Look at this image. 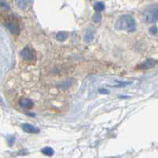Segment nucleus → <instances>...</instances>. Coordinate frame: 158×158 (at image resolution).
Listing matches in <instances>:
<instances>
[{
  "instance_id": "f257e3e1",
  "label": "nucleus",
  "mask_w": 158,
  "mask_h": 158,
  "mask_svg": "<svg viewBox=\"0 0 158 158\" xmlns=\"http://www.w3.org/2000/svg\"><path fill=\"white\" fill-rule=\"evenodd\" d=\"M117 29L119 30L133 32L136 29V22L131 15H123L118 18L116 23Z\"/></svg>"
},
{
  "instance_id": "f03ea898",
  "label": "nucleus",
  "mask_w": 158,
  "mask_h": 158,
  "mask_svg": "<svg viewBox=\"0 0 158 158\" xmlns=\"http://www.w3.org/2000/svg\"><path fill=\"white\" fill-rule=\"evenodd\" d=\"M143 18L148 23H155L158 21V5L148 6L143 11Z\"/></svg>"
},
{
  "instance_id": "7ed1b4c3",
  "label": "nucleus",
  "mask_w": 158,
  "mask_h": 158,
  "mask_svg": "<svg viewBox=\"0 0 158 158\" xmlns=\"http://www.w3.org/2000/svg\"><path fill=\"white\" fill-rule=\"evenodd\" d=\"M21 56H22V59H24L25 60L30 61V60H32V59H33L34 55H33L32 51L29 48L26 47L21 52Z\"/></svg>"
},
{
  "instance_id": "20e7f679",
  "label": "nucleus",
  "mask_w": 158,
  "mask_h": 158,
  "mask_svg": "<svg viewBox=\"0 0 158 158\" xmlns=\"http://www.w3.org/2000/svg\"><path fill=\"white\" fill-rule=\"evenodd\" d=\"M22 128L25 132L29 134H37L39 133V129L36 127L32 126L29 123H23L22 124Z\"/></svg>"
},
{
  "instance_id": "39448f33",
  "label": "nucleus",
  "mask_w": 158,
  "mask_h": 158,
  "mask_svg": "<svg viewBox=\"0 0 158 158\" xmlns=\"http://www.w3.org/2000/svg\"><path fill=\"white\" fill-rule=\"evenodd\" d=\"M6 26L7 27V29L10 31L11 33L13 34H18L20 32L19 25L15 22H9L6 24Z\"/></svg>"
},
{
  "instance_id": "423d86ee",
  "label": "nucleus",
  "mask_w": 158,
  "mask_h": 158,
  "mask_svg": "<svg viewBox=\"0 0 158 158\" xmlns=\"http://www.w3.org/2000/svg\"><path fill=\"white\" fill-rule=\"evenodd\" d=\"M19 105L22 108L30 109L33 107V102L28 98H22L19 101Z\"/></svg>"
},
{
  "instance_id": "0eeeda50",
  "label": "nucleus",
  "mask_w": 158,
  "mask_h": 158,
  "mask_svg": "<svg viewBox=\"0 0 158 158\" xmlns=\"http://www.w3.org/2000/svg\"><path fill=\"white\" fill-rule=\"evenodd\" d=\"M156 60H154V59H148V60H146L145 63H143L142 65H141L140 67L142 69H145V70H146V69L153 67L154 65H156Z\"/></svg>"
},
{
  "instance_id": "6e6552de",
  "label": "nucleus",
  "mask_w": 158,
  "mask_h": 158,
  "mask_svg": "<svg viewBox=\"0 0 158 158\" xmlns=\"http://www.w3.org/2000/svg\"><path fill=\"white\" fill-rule=\"evenodd\" d=\"M30 0H16V4L20 9L25 10L27 8Z\"/></svg>"
},
{
  "instance_id": "1a4fd4ad",
  "label": "nucleus",
  "mask_w": 158,
  "mask_h": 158,
  "mask_svg": "<svg viewBox=\"0 0 158 158\" xmlns=\"http://www.w3.org/2000/svg\"><path fill=\"white\" fill-rule=\"evenodd\" d=\"M67 36H68V34L67 32H59L57 35H56V39L59 41H63L67 39Z\"/></svg>"
},
{
  "instance_id": "9d476101",
  "label": "nucleus",
  "mask_w": 158,
  "mask_h": 158,
  "mask_svg": "<svg viewBox=\"0 0 158 158\" xmlns=\"http://www.w3.org/2000/svg\"><path fill=\"white\" fill-rule=\"evenodd\" d=\"M94 39V32L89 31L85 35V40L86 42H91Z\"/></svg>"
},
{
  "instance_id": "9b49d317",
  "label": "nucleus",
  "mask_w": 158,
  "mask_h": 158,
  "mask_svg": "<svg viewBox=\"0 0 158 158\" xmlns=\"http://www.w3.org/2000/svg\"><path fill=\"white\" fill-rule=\"evenodd\" d=\"M94 8H95L96 11H97V13L101 12V11H103L104 10V5L103 2H98L95 4V6H94Z\"/></svg>"
},
{
  "instance_id": "f8f14e48",
  "label": "nucleus",
  "mask_w": 158,
  "mask_h": 158,
  "mask_svg": "<svg viewBox=\"0 0 158 158\" xmlns=\"http://www.w3.org/2000/svg\"><path fill=\"white\" fill-rule=\"evenodd\" d=\"M42 153L47 156H52L54 153V150L51 147H45L42 149Z\"/></svg>"
},
{
  "instance_id": "ddd939ff",
  "label": "nucleus",
  "mask_w": 158,
  "mask_h": 158,
  "mask_svg": "<svg viewBox=\"0 0 158 158\" xmlns=\"http://www.w3.org/2000/svg\"><path fill=\"white\" fill-rule=\"evenodd\" d=\"M0 8H2L4 10H9L10 6L6 1H4V0H0Z\"/></svg>"
},
{
  "instance_id": "4468645a",
  "label": "nucleus",
  "mask_w": 158,
  "mask_h": 158,
  "mask_svg": "<svg viewBox=\"0 0 158 158\" xmlns=\"http://www.w3.org/2000/svg\"><path fill=\"white\" fill-rule=\"evenodd\" d=\"M101 15H99L98 13H97V15H96V17H94V22H100V21H101Z\"/></svg>"
},
{
  "instance_id": "2eb2a0df",
  "label": "nucleus",
  "mask_w": 158,
  "mask_h": 158,
  "mask_svg": "<svg viewBox=\"0 0 158 158\" xmlns=\"http://www.w3.org/2000/svg\"><path fill=\"white\" fill-rule=\"evenodd\" d=\"M14 142H15V138H10L9 140H8V143H9L10 146H12V144L14 143Z\"/></svg>"
}]
</instances>
